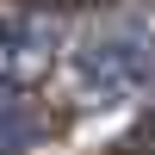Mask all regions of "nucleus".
Returning a JSON list of instances; mask_svg holds the SVG:
<instances>
[{
  "label": "nucleus",
  "instance_id": "obj_2",
  "mask_svg": "<svg viewBox=\"0 0 155 155\" xmlns=\"http://www.w3.org/2000/svg\"><path fill=\"white\" fill-rule=\"evenodd\" d=\"M0 143H12V149L44 143V118H37L31 93H25L19 81H6V74H0Z\"/></svg>",
  "mask_w": 155,
  "mask_h": 155
},
{
  "label": "nucleus",
  "instance_id": "obj_1",
  "mask_svg": "<svg viewBox=\"0 0 155 155\" xmlns=\"http://www.w3.org/2000/svg\"><path fill=\"white\" fill-rule=\"evenodd\" d=\"M81 81L93 99H118V93H137V87L155 81V37L149 31H118V37H99V44L81 50Z\"/></svg>",
  "mask_w": 155,
  "mask_h": 155
}]
</instances>
